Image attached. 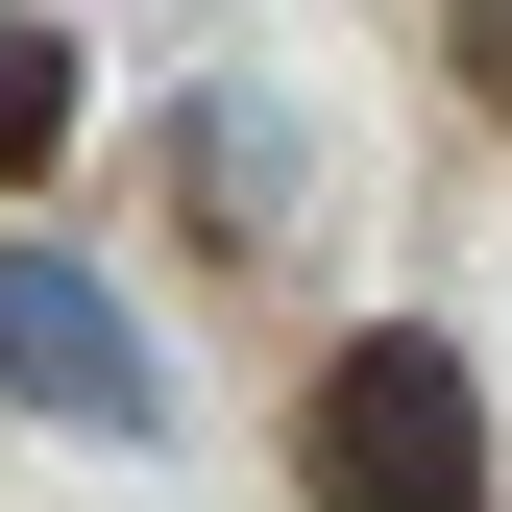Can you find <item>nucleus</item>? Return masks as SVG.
Returning a JSON list of instances; mask_svg holds the SVG:
<instances>
[{
	"label": "nucleus",
	"instance_id": "f257e3e1",
	"mask_svg": "<svg viewBox=\"0 0 512 512\" xmlns=\"http://www.w3.org/2000/svg\"><path fill=\"white\" fill-rule=\"evenodd\" d=\"M293 464H317V512H512V464H488V391H464V342H439V317H366V342L317 366Z\"/></svg>",
	"mask_w": 512,
	"mask_h": 512
},
{
	"label": "nucleus",
	"instance_id": "7ed1b4c3",
	"mask_svg": "<svg viewBox=\"0 0 512 512\" xmlns=\"http://www.w3.org/2000/svg\"><path fill=\"white\" fill-rule=\"evenodd\" d=\"M74 147V25H0V196Z\"/></svg>",
	"mask_w": 512,
	"mask_h": 512
},
{
	"label": "nucleus",
	"instance_id": "f03ea898",
	"mask_svg": "<svg viewBox=\"0 0 512 512\" xmlns=\"http://www.w3.org/2000/svg\"><path fill=\"white\" fill-rule=\"evenodd\" d=\"M0 391L74 415V439H147V415H171V342L74 269V244H0Z\"/></svg>",
	"mask_w": 512,
	"mask_h": 512
}]
</instances>
